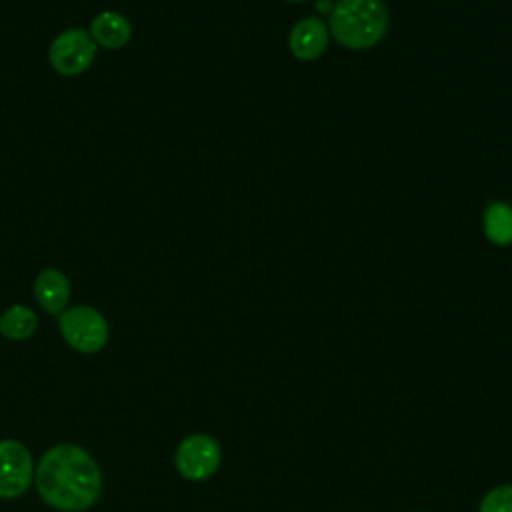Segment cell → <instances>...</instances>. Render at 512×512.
Listing matches in <instances>:
<instances>
[{
	"label": "cell",
	"instance_id": "cell-7",
	"mask_svg": "<svg viewBox=\"0 0 512 512\" xmlns=\"http://www.w3.org/2000/svg\"><path fill=\"white\" fill-rule=\"evenodd\" d=\"M288 44L298 60H316L326 50L328 28L318 18H304L290 30Z\"/></svg>",
	"mask_w": 512,
	"mask_h": 512
},
{
	"label": "cell",
	"instance_id": "cell-10",
	"mask_svg": "<svg viewBox=\"0 0 512 512\" xmlns=\"http://www.w3.org/2000/svg\"><path fill=\"white\" fill-rule=\"evenodd\" d=\"M36 324H38L36 314L32 312V308L24 304H14L0 316V332L8 340L30 338L36 330Z\"/></svg>",
	"mask_w": 512,
	"mask_h": 512
},
{
	"label": "cell",
	"instance_id": "cell-6",
	"mask_svg": "<svg viewBox=\"0 0 512 512\" xmlns=\"http://www.w3.org/2000/svg\"><path fill=\"white\" fill-rule=\"evenodd\" d=\"M32 482V454L18 440H0V498L22 496Z\"/></svg>",
	"mask_w": 512,
	"mask_h": 512
},
{
	"label": "cell",
	"instance_id": "cell-11",
	"mask_svg": "<svg viewBox=\"0 0 512 512\" xmlns=\"http://www.w3.org/2000/svg\"><path fill=\"white\" fill-rule=\"evenodd\" d=\"M484 232L498 246L510 244L512 242V208L502 202L492 204L484 214Z\"/></svg>",
	"mask_w": 512,
	"mask_h": 512
},
{
	"label": "cell",
	"instance_id": "cell-12",
	"mask_svg": "<svg viewBox=\"0 0 512 512\" xmlns=\"http://www.w3.org/2000/svg\"><path fill=\"white\" fill-rule=\"evenodd\" d=\"M480 512H512V486L504 484V486L492 488L484 496L480 504Z\"/></svg>",
	"mask_w": 512,
	"mask_h": 512
},
{
	"label": "cell",
	"instance_id": "cell-1",
	"mask_svg": "<svg viewBox=\"0 0 512 512\" xmlns=\"http://www.w3.org/2000/svg\"><path fill=\"white\" fill-rule=\"evenodd\" d=\"M36 488L48 506L80 512L98 500L102 474L86 450L74 444H58L38 462Z\"/></svg>",
	"mask_w": 512,
	"mask_h": 512
},
{
	"label": "cell",
	"instance_id": "cell-9",
	"mask_svg": "<svg viewBox=\"0 0 512 512\" xmlns=\"http://www.w3.org/2000/svg\"><path fill=\"white\" fill-rule=\"evenodd\" d=\"M90 36L96 44L116 50V48H122L130 40L132 26H130L128 18H124L122 14L104 10L92 18Z\"/></svg>",
	"mask_w": 512,
	"mask_h": 512
},
{
	"label": "cell",
	"instance_id": "cell-4",
	"mask_svg": "<svg viewBox=\"0 0 512 512\" xmlns=\"http://www.w3.org/2000/svg\"><path fill=\"white\" fill-rule=\"evenodd\" d=\"M96 58V42L90 32L82 28H68L60 32L48 50L52 68L62 76H78L86 72Z\"/></svg>",
	"mask_w": 512,
	"mask_h": 512
},
{
	"label": "cell",
	"instance_id": "cell-3",
	"mask_svg": "<svg viewBox=\"0 0 512 512\" xmlns=\"http://www.w3.org/2000/svg\"><path fill=\"white\" fill-rule=\"evenodd\" d=\"M60 332L64 340L78 352L90 354L108 342V322L92 306H74L62 312Z\"/></svg>",
	"mask_w": 512,
	"mask_h": 512
},
{
	"label": "cell",
	"instance_id": "cell-2",
	"mask_svg": "<svg viewBox=\"0 0 512 512\" xmlns=\"http://www.w3.org/2000/svg\"><path fill=\"white\" fill-rule=\"evenodd\" d=\"M388 10L382 0H338L330 12V32L346 48L364 50L382 40Z\"/></svg>",
	"mask_w": 512,
	"mask_h": 512
},
{
	"label": "cell",
	"instance_id": "cell-14",
	"mask_svg": "<svg viewBox=\"0 0 512 512\" xmlns=\"http://www.w3.org/2000/svg\"><path fill=\"white\" fill-rule=\"evenodd\" d=\"M288 2H300V0H288Z\"/></svg>",
	"mask_w": 512,
	"mask_h": 512
},
{
	"label": "cell",
	"instance_id": "cell-13",
	"mask_svg": "<svg viewBox=\"0 0 512 512\" xmlns=\"http://www.w3.org/2000/svg\"><path fill=\"white\" fill-rule=\"evenodd\" d=\"M318 10L320 12H324V14H328V12H332V8H334V4L330 2V0H318Z\"/></svg>",
	"mask_w": 512,
	"mask_h": 512
},
{
	"label": "cell",
	"instance_id": "cell-5",
	"mask_svg": "<svg viewBox=\"0 0 512 512\" xmlns=\"http://www.w3.org/2000/svg\"><path fill=\"white\" fill-rule=\"evenodd\" d=\"M220 464V446L208 434L184 438L176 450V468L186 480H206Z\"/></svg>",
	"mask_w": 512,
	"mask_h": 512
},
{
	"label": "cell",
	"instance_id": "cell-8",
	"mask_svg": "<svg viewBox=\"0 0 512 512\" xmlns=\"http://www.w3.org/2000/svg\"><path fill=\"white\" fill-rule=\"evenodd\" d=\"M34 296L46 312L62 314L70 298L68 278L56 268L42 270L34 282Z\"/></svg>",
	"mask_w": 512,
	"mask_h": 512
}]
</instances>
